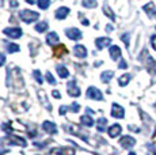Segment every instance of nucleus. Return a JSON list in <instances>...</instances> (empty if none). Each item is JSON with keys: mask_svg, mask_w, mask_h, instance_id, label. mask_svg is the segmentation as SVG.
<instances>
[{"mask_svg": "<svg viewBox=\"0 0 156 155\" xmlns=\"http://www.w3.org/2000/svg\"><path fill=\"white\" fill-rule=\"evenodd\" d=\"M130 75L129 74H124L122 76H119V79H118V85L121 86V87H125V86L128 85L129 82H130Z\"/></svg>", "mask_w": 156, "mask_h": 155, "instance_id": "obj_25", "label": "nucleus"}, {"mask_svg": "<svg viewBox=\"0 0 156 155\" xmlns=\"http://www.w3.org/2000/svg\"><path fill=\"white\" fill-rule=\"evenodd\" d=\"M122 41H124V44L126 45V48L129 46V38H130V34L129 33H125V34H122Z\"/></svg>", "mask_w": 156, "mask_h": 155, "instance_id": "obj_34", "label": "nucleus"}, {"mask_svg": "<svg viewBox=\"0 0 156 155\" xmlns=\"http://www.w3.org/2000/svg\"><path fill=\"white\" fill-rule=\"evenodd\" d=\"M119 144L124 148H132L136 144V139L132 138V136H122V138L119 139Z\"/></svg>", "mask_w": 156, "mask_h": 155, "instance_id": "obj_10", "label": "nucleus"}, {"mask_svg": "<svg viewBox=\"0 0 156 155\" xmlns=\"http://www.w3.org/2000/svg\"><path fill=\"white\" fill-rule=\"evenodd\" d=\"M151 45H152V48H154V49L156 50V34L151 37Z\"/></svg>", "mask_w": 156, "mask_h": 155, "instance_id": "obj_37", "label": "nucleus"}, {"mask_svg": "<svg viewBox=\"0 0 156 155\" xmlns=\"http://www.w3.org/2000/svg\"><path fill=\"white\" fill-rule=\"evenodd\" d=\"M103 13L106 14V15L109 16L112 20H115V15H114V13L112 11V8H110L107 4H105V5H103Z\"/></svg>", "mask_w": 156, "mask_h": 155, "instance_id": "obj_28", "label": "nucleus"}, {"mask_svg": "<svg viewBox=\"0 0 156 155\" xmlns=\"http://www.w3.org/2000/svg\"><path fill=\"white\" fill-rule=\"evenodd\" d=\"M42 128H44L45 132H48L49 135H56L57 133V127H56L55 123H52V121H44Z\"/></svg>", "mask_w": 156, "mask_h": 155, "instance_id": "obj_13", "label": "nucleus"}, {"mask_svg": "<svg viewBox=\"0 0 156 155\" xmlns=\"http://www.w3.org/2000/svg\"><path fill=\"white\" fill-rule=\"evenodd\" d=\"M49 5H50V0H38V7L41 10H46Z\"/></svg>", "mask_w": 156, "mask_h": 155, "instance_id": "obj_30", "label": "nucleus"}, {"mask_svg": "<svg viewBox=\"0 0 156 155\" xmlns=\"http://www.w3.org/2000/svg\"><path fill=\"white\" fill-rule=\"evenodd\" d=\"M110 44H112V40L107 37H101V38H97V40H95V46H97L98 50H102L103 48L109 46Z\"/></svg>", "mask_w": 156, "mask_h": 155, "instance_id": "obj_12", "label": "nucleus"}, {"mask_svg": "<svg viewBox=\"0 0 156 155\" xmlns=\"http://www.w3.org/2000/svg\"><path fill=\"white\" fill-rule=\"evenodd\" d=\"M73 53L76 57L84 59L87 56V49H86V46H83V45H76L73 48Z\"/></svg>", "mask_w": 156, "mask_h": 155, "instance_id": "obj_14", "label": "nucleus"}, {"mask_svg": "<svg viewBox=\"0 0 156 155\" xmlns=\"http://www.w3.org/2000/svg\"><path fill=\"white\" fill-rule=\"evenodd\" d=\"M53 53H55L56 57H61V56L67 55L68 50H67V48H65V45H58L53 49Z\"/></svg>", "mask_w": 156, "mask_h": 155, "instance_id": "obj_18", "label": "nucleus"}, {"mask_svg": "<svg viewBox=\"0 0 156 155\" xmlns=\"http://www.w3.org/2000/svg\"><path fill=\"white\" fill-rule=\"evenodd\" d=\"M65 129L68 131L69 133H73V135H76V136H79L80 139H83V140H87V135L84 132H82L80 131V127H77V125H67L65 127Z\"/></svg>", "mask_w": 156, "mask_h": 155, "instance_id": "obj_6", "label": "nucleus"}, {"mask_svg": "<svg viewBox=\"0 0 156 155\" xmlns=\"http://www.w3.org/2000/svg\"><path fill=\"white\" fill-rule=\"evenodd\" d=\"M3 33H4L5 35H8V37L11 38H19L20 35H22V29L20 27H7L3 30Z\"/></svg>", "mask_w": 156, "mask_h": 155, "instance_id": "obj_9", "label": "nucleus"}, {"mask_svg": "<svg viewBox=\"0 0 156 155\" xmlns=\"http://www.w3.org/2000/svg\"><path fill=\"white\" fill-rule=\"evenodd\" d=\"M69 109L72 110V112L77 113V112H79V110H80V105H79V103H76V102H75V103H72V105H71V108H69Z\"/></svg>", "mask_w": 156, "mask_h": 155, "instance_id": "obj_35", "label": "nucleus"}, {"mask_svg": "<svg viewBox=\"0 0 156 155\" xmlns=\"http://www.w3.org/2000/svg\"><path fill=\"white\" fill-rule=\"evenodd\" d=\"M147 155H156V150H155V147H154V144H148L147 146Z\"/></svg>", "mask_w": 156, "mask_h": 155, "instance_id": "obj_33", "label": "nucleus"}, {"mask_svg": "<svg viewBox=\"0 0 156 155\" xmlns=\"http://www.w3.org/2000/svg\"><path fill=\"white\" fill-rule=\"evenodd\" d=\"M2 142L8 143V144H16V146H20V147H26V146H27L25 139L18 138V136H7V138H4Z\"/></svg>", "mask_w": 156, "mask_h": 155, "instance_id": "obj_3", "label": "nucleus"}, {"mask_svg": "<svg viewBox=\"0 0 156 155\" xmlns=\"http://www.w3.org/2000/svg\"><path fill=\"white\" fill-rule=\"evenodd\" d=\"M58 112H60V114H61V116H65V113L68 112V106L62 105L61 108H60V110H58Z\"/></svg>", "mask_w": 156, "mask_h": 155, "instance_id": "obj_36", "label": "nucleus"}, {"mask_svg": "<svg viewBox=\"0 0 156 155\" xmlns=\"http://www.w3.org/2000/svg\"><path fill=\"white\" fill-rule=\"evenodd\" d=\"M95 67H99V65H102V61H98V63H95Z\"/></svg>", "mask_w": 156, "mask_h": 155, "instance_id": "obj_44", "label": "nucleus"}, {"mask_svg": "<svg viewBox=\"0 0 156 155\" xmlns=\"http://www.w3.org/2000/svg\"><path fill=\"white\" fill-rule=\"evenodd\" d=\"M80 20H82V23H83V25H86V26H88V25H90V22H88V20H87V19H84V18H82V19H80Z\"/></svg>", "mask_w": 156, "mask_h": 155, "instance_id": "obj_42", "label": "nucleus"}, {"mask_svg": "<svg viewBox=\"0 0 156 155\" xmlns=\"http://www.w3.org/2000/svg\"><path fill=\"white\" fill-rule=\"evenodd\" d=\"M49 155H75V148L62 147V148H53Z\"/></svg>", "mask_w": 156, "mask_h": 155, "instance_id": "obj_7", "label": "nucleus"}, {"mask_svg": "<svg viewBox=\"0 0 156 155\" xmlns=\"http://www.w3.org/2000/svg\"><path fill=\"white\" fill-rule=\"evenodd\" d=\"M33 76H34V79H35V80H37V82H38V83H40V85H41V83H42V82H44V78H42V75H41V71L35 70V71H34V72H33Z\"/></svg>", "mask_w": 156, "mask_h": 155, "instance_id": "obj_31", "label": "nucleus"}, {"mask_svg": "<svg viewBox=\"0 0 156 155\" xmlns=\"http://www.w3.org/2000/svg\"><path fill=\"white\" fill-rule=\"evenodd\" d=\"M46 80H48V83H50V85H57V82H56V79H55V76L52 75L50 72H46Z\"/></svg>", "mask_w": 156, "mask_h": 155, "instance_id": "obj_32", "label": "nucleus"}, {"mask_svg": "<svg viewBox=\"0 0 156 155\" xmlns=\"http://www.w3.org/2000/svg\"><path fill=\"white\" fill-rule=\"evenodd\" d=\"M65 34L69 40H73V41H79L82 40V31L79 29H75V27H69L65 30Z\"/></svg>", "mask_w": 156, "mask_h": 155, "instance_id": "obj_5", "label": "nucleus"}, {"mask_svg": "<svg viewBox=\"0 0 156 155\" xmlns=\"http://www.w3.org/2000/svg\"><path fill=\"white\" fill-rule=\"evenodd\" d=\"M106 125H107V120H106V118H105V117L98 118L97 128H98V131H99V132H105V131H106Z\"/></svg>", "mask_w": 156, "mask_h": 155, "instance_id": "obj_22", "label": "nucleus"}, {"mask_svg": "<svg viewBox=\"0 0 156 155\" xmlns=\"http://www.w3.org/2000/svg\"><path fill=\"white\" fill-rule=\"evenodd\" d=\"M4 63H5V56L0 52V67H2V65H4Z\"/></svg>", "mask_w": 156, "mask_h": 155, "instance_id": "obj_39", "label": "nucleus"}, {"mask_svg": "<svg viewBox=\"0 0 156 155\" xmlns=\"http://www.w3.org/2000/svg\"><path fill=\"white\" fill-rule=\"evenodd\" d=\"M67 90H68V94H69L71 97H79V95H80V88H79L77 82L75 79H72V80L68 82Z\"/></svg>", "mask_w": 156, "mask_h": 155, "instance_id": "obj_4", "label": "nucleus"}, {"mask_svg": "<svg viewBox=\"0 0 156 155\" xmlns=\"http://www.w3.org/2000/svg\"><path fill=\"white\" fill-rule=\"evenodd\" d=\"M155 108H156V102H155Z\"/></svg>", "mask_w": 156, "mask_h": 155, "instance_id": "obj_47", "label": "nucleus"}, {"mask_svg": "<svg viewBox=\"0 0 156 155\" xmlns=\"http://www.w3.org/2000/svg\"><path fill=\"white\" fill-rule=\"evenodd\" d=\"M113 76H114L113 71H105V72L101 74V80L103 83H110V80L113 79Z\"/></svg>", "mask_w": 156, "mask_h": 155, "instance_id": "obj_19", "label": "nucleus"}, {"mask_svg": "<svg viewBox=\"0 0 156 155\" xmlns=\"http://www.w3.org/2000/svg\"><path fill=\"white\" fill-rule=\"evenodd\" d=\"M106 31H109V33L113 31V26H112V25H107V26H106Z\"/></svg>", "mask_w": 156, "mask_h": 155, "instance_id": "obj_43", "label": "nucleus"}, {"mask_svg": "<svg viewBox=\"0 0 156 155\" xmlns=\"http://www.w3.org/2000/svg\"><path fill=\"white\" fill-rule=\"evenodd\" d=\"M144 11H145L147 14H148V16H149V18H152V16H154L155 14H156L154 3H147V4L144 5Z\"/></svg>", "mask_w": 156, "mask_h": 155, "instance_id": "obj_21", "label": "nucleus"}, {"mask_svg": "<svg viewBox=\"0 0 156 155\" xmlns=\"http://www.w3.org/2000/svg\"><path fill=\"white\" fill-rule=\"evenodd\" d=\"M19 16L25 23H33L40 18V14L35 13V11H31V10H23V11H20Z\"/></svg>", "mask_w": 156, "mask_h": 155, "instance_id": "obj_1", "label": "nucleus"}, {"mask_svg": "<svg viewBox=\"0 0 156 155\" xmlns=\"http://www.w3.org/2000/svg\"><path fill=\"white\" fill-rule=\"evenodd\" d=\"M58 42V35H57V33L56 31H52V33H49V34L46 35V44L48 45H56V44Z\"/></svg>", "mask_w": 156, "mask_h": 155, "instance_id": "obj_17", "label": "nucleus"}, {"mask_svg": "<svg viewBox=\"0 0 156 155\" xmlns=\"http://www.w3.org/2000/svg\"><path fill=\"white\" fill-rule=\"evenodd\" d=\"M82 4H83V7H86V8H95L98 5V2L97 0H83Z\"/></svg>", "mask_w": 156, "mask_h": 155, "instance_id": "obj_27", "label": "nucleus"}, {"mask_svg": "<svg viewBox=\"0 0 156 155\" xmlns=\"http://www.w3.org/2000/svg\"><path fill=\"white\" fill-rule=\"evenodd\" d=\"M57 74H58V76L61 78V79H67V78L69 76V72H68V70L64 65H57Z\"/></svg>", "mask_w": 156, "mask_h": 155, "instance_id": "obj_20", "label": "nucleus"}, {"mask_svg": "<svg viewBox=\"0 0 156 155\" xmlns=\"http://www.w3.org/2000/svg\"><path fill=\"white\" fill-rule=\"evenodd\" d=\"M19 50H20V48L16 44H7V52L15 53V52H19Z\"/></svg>", "mask_w": 156, "mask_h": 155, "instance_id": "obj_29", "label": "nucleus"}, {"mask_svg": "<svg viewBox=\"0 0 156 155\" xmlns=\"http://www.w3.org/2000/svg\"><path fill=\"white\" fill-rule=\"evenodd\" d=\"M68 14H69V8L68 7H60L58 10L55 13V16L57 18V19H65V18L68 16Z\"/></svg>", "mask_w": 156, "mask_h": 155, "instance_id": "obj_15", "label": "nucleus"}, {"mask_svg": "<svg viewBox=\"0 0 156 155\" xmlns=\"http://www.w3.org/2000/svg\"><path fill=\"white\" fill-rule=\"evenodd\" d=\"M52 95H53V97H55V98H57V99H58V98H61V95H60V93H58V91H57V90L53 91Z\"/></svg>", "mask_w": 156, "mask_h": 155, "instance_id": "obj_41", "label": "nucleus"}, {"mask_svg": "<svg viewBox=\"0 0 156 155\" xmlns=\"http://www.w3.org/2000/svg\"><path fill=\"white\" fill-rule=\"evenodd\" d=\"M10 5H11L12 8H16L18 5H19V3H18L16 0H11V2H10Z\"/></svg>", "mask_w": 156, "mask_h": 155, "instance_id": "obj_40", "label": "nucleus"}, {"mask_svg": "<svg viewBox=\"0 0 156 155\" xmlns=\"http://www.w3.org/2000/svg\"><path fill=\"white\" fill-rule=\"evenodd\" d=\"M26 3H29V4H34V0H26Z\"/></svg>", "mask_w": 156, "mask_h": 155, "instance_id": "obj_45", "label": "nucleus"}, {"mask_svg": "<svg viewBox=\"0 0 156 155\" xmlns=\"http://www.w3.org/2000/svg\"><path fill=\"white\" fill-rule=\"evenodd\" d=\"M48 27H49V26H48V22L46 20H42V22L37 23V26H35V31L37 33H45Z\"/></svg>", "mask_w": 156, "mask_h": 155, "instance_id": "obj_26", "label": "nucleus"}, {"mask_svg": "<svg viewBox=\"0 0 156 155\" xmlns=\"http://www.w3.org/2000/svg\"><path fill=\"white\" fill-rule=\"evenodd\" d=\"M87 97L91 98V99H95V101L103 99V94H102V91L99 90V88L94 87V86H91V87L87 88Z\"/></svg>", "mask_w": 156, "mask_h": 155, "instance_id": "obj_2", "label": "nucleus"}, {"mask_svg": "<svg viewBox=\"0 0 156 155\" xmlns=\"http://www.w3.org/2000/svg\"><path fill=\"white\" fill-rule=\"evenodd\" d=\"M129 155H136V154H134V153H130V154H129Z\"/></svg>", "mask_w": 156, "mask_h": 155, "instance_id": "obj_46", "label": "nucleus"}, {"mask_svg": "<svg viewBox=\"0 0 156 155\" xmlns=\"http://www.w3.org/2000/svg\"><path fill=\"white\" fill-rule=\"evenodd\" d=\"M122 132V127L119 124H113L112 127H109V129H107V133H109L110 138H117V136H119Z\"/></svg>", "mask_w": 156, "mask_h": 155, "instance_id": "obj_11", "label": "nucleus"}, {"mask_svg": "<svg viewBox=\"0 0 156 155\" xmlns=\"http://www.w3.org/2000/svg\"><path fill=\"white\" fill-rule=\"evenodd\" d=\"M112 116L114 118H124L125 117V110L118 103H113L112 106Z\"/></svg>", "mask_w": 156, "mask_h": 155, "instance_id": "obj_8", "label": "nucleus"}, {"mask_svg": "<svg viewBox=\"0 0 156 155\" xmlns=\"http://www.w3.org/2000/svg\"><path fill=\"white\" fill-rule=\"evenodd\" d=\"M40 101L42 102V105L46 108L48 110H52V106H50V103H49V101H48V98H46V94L44 93V91H40Z\"/></svg>", "mask_w": 156, "mask_h": 155, "instance_id": "obj_23", "label": "nucleus"}, {"mask_svg": "<svg viewBox=\"0 0 156 155\" xmlns=\"http://www.w3.org/2000/svg\"><path fill=\"white\" fill-rule=\"evenodd\" d=\"M80 121H82V124L84 125V127H92V125H94V120H92V117L91 116H88V114L82 116Z\"/></svg>", "mask_w": 156, "mask_h": 155, "instance_id": "obj_24", "label": "nucleus"}, {"mask_svg": "<svg viewBox=\"0 0 156 155\" xmlns=\"http://www.w3.org/2000/svg\"><path fill=\"white\" fill-rule=\"evenodd\" d=\"M109 53H110V57H112L114 61H117L119 57H121V49H119V46H117V45H113L110 48Z\"/></svg>", "mask_w": 156, "mask_h": 155, "instance_id": "obj_16", "label": "nucleus"}, {"mask_svg": "<svg viewBox=\"0 0 156 155\" xmlns=\"http://www.w3.org/2000/svg\"><path fill=\"white\" fill-rule=\"evenodd\" d=\"M118 67L121 68V70H125V68L128 67V63L125 61V60H121V63H119V64H118Z\"/></svg>", "mask_w": 156, "mask_h": 155, "instance_id": "obj_38", "label": "nucleus"}]
</instances>
